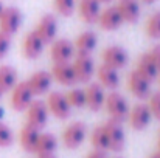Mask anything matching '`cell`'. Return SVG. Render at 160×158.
Returning <instances> with one entry per match:
<instances>
[{
  "label": "cell",
  "instance_id": "1",
  "mask_svg": "<svg viewBox=\"0 0 160 158\" xmlns=\"http://www.w3.org/2000/svg\"><path fill=\"white\" fill-rule=\"evenodd\" d=\"M104 107H106L107 113H109L112 121H117V122L126 121L128 113H129V104H128L126 98L121 93L112 90L109 95H106Z\"/></svg>",
  "mask_w": 160,
  "mask_h": 158
},
{
  "label": "cell",
  "instance_id": "2",
  "mask_svg": "<svg viewBox=\"0 0 160 158\" xmlns=\"http://www.w3.org/2000/svg\"><path fill=\"white\" fill-rule=\"evenodd\" d=\"M20 25H22V12L16 6L3 8L0 14V33L11 37L19 31Z\"/></svg>",
  "mask_w": 160,
  "mask_h": 158
},
{
  "label": "cell",
  "instance_id": "3",
  "mask_svg": "<svg viewBox=\"0 0 160 158\" xmlns=\"http://www.w3.org/2000/svg\"><path fill=\"white\" fill-rule=\"evenodd\" d=\"M25 112H27V124L31 127H36L41 130L48 121L50 112L47 108V104L41 99H33Z\"/></svg>",
  "mask_w": 160,
  "mask_h": 158
},
{
  "label": "cell",
  "instance_id": "4",
  "mask_svg": "<svg viewBox=\"0 0 160 158\" xmlns=\"http://www.w3.org/2000/svg\"><path fill=\"white\" fill-rule=\"evenodd\" d=\"M103 129L106 132L107 143H109V151H113V152L123 151L124 143H126V133H124V129H123L121 122H117V121L109 119L107 122L103 124Z\"/></svg>",
  "mask_w": 160,
  "mask_h": 158
},
{
  "label": "cell",
  "instance_id": "5",
  "mask_svg": "<svg viewBox=\"0 0 160 158\" xmlns=\"http://www.w3.org/2000/svg\"><path fill=\"white\" fill-rule=\"evenodd\" d=\"M86 135H87V129L82 122L76 121V122H72L68 124L64 132H62V143L67 149H78L84 140H86Z\"/></svg>",
  "mask_w": 160,
  "mask_h": 158
},
{
  "label": "cell",
  "instance_id": "6",
  "mask_svg": "<svg viewBox=\"0 0 160 158\" xmlns=\"http://www.w3.org/2000/svg\"><path fill=\"white\" fill-rule=\"evenodd\" d=\"M34 99L33 92L30 90L27 81L17 82L12 90H11V107L16 112H23L28 108V105L31 104V101Z\"/></svg>",
  "mask_w": 160,
  "mask_h": 158
},
{
  "label": "cell",
  "instance_id": "7",
  "mask_svg": "<svg viewBox=\"0 0 160 158\" xmlns=\"http://www.w3.org/2000/svg\"><path fill=\"white\" fill-rule=\"evenodd\" d=\"M151 112H149V107L145 103H138L135 104L132 108H129V113H128V121H129V126L134 129V130H143L149 126L151 122Z\"/></svg>",
  "mask_w": 160,
  "mask_h": 158
},
{
  "label": "cell",
  "instance_id": "8",
  "mask_svg": "<svg viewBox=\"0 0 160 158\" xmlns=\"http://www.w3.org/2000/svg\"><path fill=\"white\" fill-rule=\"evenodd\" d=\"M47 108L48 112L56 116L58 119H67L72 113V107L67 103V98H65V93H61V92H52L47 98Z\"/></svg>",
  "mask_w": 160,
  "mask_h": 158
},
{
  "label": "cell",
  "instance_id": "9",
  "mask_svg": "<svg viewBox=\"0 0 160 158\" xmlns=\"http://www.w3.org/2000/svg\"><path fill=\"white\" fill-rule=\"evenodd\" d=\"M73 71L76 76V82H89L95 74V64L92 56H76V59L72 62Z\"/></svg>",
  "mask_w": 160,
  "mask_h": 158
},
{
  "label": "cell",
  "instance_id": "10",
  "mask_svg": "<svg viewBox=\"0 0 160 158\" xmlns=\"http://www.w3.org/2000/svg\"><path fill=\"white\" fill-rule=\"evenodd\" d=\"M101 59H103V64H106V65L115 68V70H121L128 65L129 56H128L124 48H121L118 45H110V47L103 50Z\"/></svg>",
  "mask_w": 160,
  "mask_h": 158
},
{
  "label": "cell",
  "instance_id": "11",
  "mask_svg": "<svg viewBox=\"0 0 160 158\" xmlns=\"http://www.w3.org/2000/svg\"><path fill=\"white\" fill-rule=\"evenodd\" d=\"M128 89L138 99H145L151 95V82L135 70L128 74Z\"/></svg>",
  "mask_w": 160,
  "mask_h": 158
},
{
  "label": "cell",
  "instance_id": "12",
  "mask_svg": "<svg viewBox=\"0 0 160 158\" xmlns=\"http://www.w3.org/2000/svg\"><path fill=\"white\" fill-rule=\"evenodd\" d=\"M50 56L53 59L54 64H61V62H70L75 56V47L73 42L68 39H54L52 42V48H50Z\"/></svg>",
  "mask_w": 160,
  "mask_h": 158
},
{
  "label": "cell",
  "instance_id": "13",
  "mask_svg": "<svg viewBox=\"0 0 160 158\" xmlns=\"http://www.w3.org/2000/svg\"><path fill=\"white\" fill-rule=\"evenodd\" d=\"M38 33V36L44 41V44H52L56 39L58 34V20L53 14H45L41 17V20L38 22V26L34 30Z\"/></svg>",
  "mask_w": 160,
  "mask_h": 158
},
{
  "label": "cell",
  "instance_id": "14",
  "mask_svg": "<svg viewBox=\"0 0 160 158\" xmlns=\"http://www.w3.org/2000/svg\"><path fill=\"white\" fill-rule=\"evenodd\" d=\"M97 23H98V25L101 26V30H104V31H115V30H118L124 22H123V19H121V16H120V12H118V9H117L115 6H107L104 9H101Z\"/></svg>",
  "mask_w": 160,
  "mask_h": 158
},
{
  "label": "cell",
  "instance_id": "15",
  "mask_svg": "<svg viewBox=\"0 0 160 158\" xmlns=\"http://www.w3.org/2000/svg\"><path fill=\"white\" fill-rule=\"evenodd\" d=\"M98 45V37L95 31H82L73 42L75 53L78 56H90Z\"/></svg>",
  "mask_w": 160,
  "mask_h": 158
},
{
  "label": "cell",
  "instance_id": "16",
  "mask_svg": "<svg viewBox=\"0 0 160 158\" xmlns=\"http://www.w3.org/2000/svg\"><path fill=\"white\" fill-rule=\"evenodd\" d=\"M52 82H53V78L48 71H38V73H33L27 84L30 87V90L33 92L34 96H41V95H45L50 87H52Z\"/></svg>",
  "mask_w": 160,
  "mask_h": 158
},
{
  "label": "cell",
  "instance_id": "17",
  "mask_svg": "<svg viewBox=\"0 0 160 158\" xmlns=\"http://www.w3.org/2000/svg\"><path fill=\"white\" fill-rule=\"evenodd\" d=\"M52 78L61 85H75L76 84V76L73 71V65L72 62H61V64H54L52 68Z\"/></svg>",
  "mask_w": 160,
  "mask_h": 158
},
{
  "label": "cell",
  "instance_id": "18",
  "mask_svg": "<svg viewBox=\"0 0 160 158\" xmlns=\"http://www.w3.org/2000/svg\"><path fill=\"white\" fill-rule=\"evenodd\" d=\"M44 48H45V44L44 41L38 36V33L33 30L30 31L25 39H23V45H22V51H23V56L27 59H38L42 53H44Z\"/></svg>",
  "mask_w": 160,
  "mask_h": 158
},
{
  "label": "cell",
  "instance_id": "19",
  "mask_svg": "<svg viewBox=\"0 0 160 158\" xmlns=\"http://www.w3.org/2000/svg\"><path fill=\"white\" fill-rule=\"evenodd\" d=\"M84 92H86V107H89L93 112H98L101 107H104L106 93L98 82L89 84V87L84 89Z\"/></svg>",
  "mask_w": 160,
  "mask_h": 158
},
{
  "label": "cell",
  "instance_id": "20",
  "mask_svg": "<svg viewBox=\"0 0 160 158\" xmlns=\"http://www.w3.org/2000/svg\"><path fill=\"white\" fill-rule=\"evenodd\" d=\"M97 76H98V84L107 89V90H115L118 85H120V74H118V70L109 67L106 64H101L98 68H97Z\"/></svg>",
  "mask_w": 160,
  "mask_h": 158
},
{
  "label": "cell",
  "instance_id": "21",
  "mask_svg": "<svg viewBox=\"0 0 160 158\" xmlns=\"http://www.w3.org/2000/svg\"><path fill=\"white\" fill-rule=\"evenodd\" d=\"M115 8L118 9L123 22L135 23L140 19V3L138 0H118Z\"/></svg>",
  "mask_w": 160,
  "mask_h": 158
},
{
  "label": "cell",
  "instance_id": "22",
  "mask_svg": "<svg viewBox=\"0 0 160 158\" xmlns=\"http://www.w3.org/2000/svg\"><path fill=\"white\" fill-rule=\"evenodd\" d=\"M78 12H79V17L86 23H97L98 16L101 12V2L100 0H79Z\"/></svg>",
  "mask_w": 160,
  "mask_h": 158
},
{
  "label": "cell",
  "instance_id": "23",
  "mask_svg": "<svg viewBox=\"0 0 160 158\" xmlns=\"http://www.w3.org/2000/svg\"><path fill=\"white\" fill-rule=\"evenodd\" d=\"M39 135H41V130H39V129L25 124V126L20 129V135H19V140H20V146H22V149L27 151V152L34 154L36 146H38Z\"/></svg>",
  "mask_w": 160,
  "mask_h": 158
},
{
  "label": "cell",
  "instance_id": "24",
  "mask_svg": "<svg viewBox=\"0 0 160 158\" xmlns=\"http://www.w3.org/2000/svg\"><path fill=\"white\" fill-rule=\"evenodd\" d=\"M135 71H138V73H140L143 78H146L149 82H152V81L157 79V76H159V68H157V65L152 62V59L149 57L148 53H145V54L140 56V59H138V62H137Z\"/></svg>",
  "mask_w": 160,
  "mask_h": 158
},
{
  "label": "cell",
  "instance_id": "25",
  "mask_svg": "<svg viewBox=\"0 0 160 158\" xmlns=\"http://www.w3.org/2000/svg\"><path fill=\"white\" fill-rule=\"evenodd\" d=\"M56 147H58V140H56V136H54L53 133H42L41 132L34 154H38L39 157L54 155Z\"/></svg>",
  "mask_w": 160,
  "mask_h": 158
},
{
  "label": "cell",
  "instance_id": "26",
  "mask_svg": "<svg viewBox=\"0 0 160 158\" xmlns=\"http://www.w3.org/2000/svg\"><path fill=\"white\" fill-rule=\"evenodd\" d=\"M17 84V73L11 65H0V90L9 92Z\"/></svg>",
  "mask_w": 160,
  "mask_h": 158
},
{
  "label": "cell",
  "instance_id": "27",
  "mask_svg": "<svg viewBox=\"0 0 160 158\" xmlns=\"http://www.w3.org/2000/svg\"><path fill=\"white\" fill-rule=\"evenodd\" d=\"M90 141H92V146L95 151H101V152L109 151V143H107V136L103 126H98L93 129V132L90 135Z\"/></svg>",
  "mask_w": 160,
  "mask_h": 158
},
{
  "label": "cell",
  "instance_id": "28",
  "mask_svg": "<svg viewBox=\"0 0 160 158\" xmlns=\"http://www.w3.org/2000/svg\"><path fill=\"white\" fill-rule=\"evenodd\" d=\"M67 103L72 108H82L86 107V92L84 89H72L65 93Z\"/></svg>",
  "mask_w": 160,
  "mask_h": 158
},
{
  "label": "cell",
  "instance_id": "29",
  "mask_svg": "<svg viewBox=\"0 0 160 158\" xmlns=\"http://www.w3.org/2000/svg\"><path fill=\"white\" fill-rule=\"evenodd\" d=\"M146 34L149 39L157 41L160 39V11L151 14V17L146 22Z\"/></svg>",
  "mask_w": 160,
  "mask_h": 158
},
{
  "label": "cell",
  "instance_id": "30",
  "mask_svg": "<svg viewBox=\"0 0 160 158\" xmlns=\"http://www.w3.org/2000/svg\"><path fill=\"white\" fill-rule=\"evenodd\" d=\"M53 6L59 16L68 17V16H72L73 11H75L76 0H53Z\"/></svg>",
  "mask_w": 160,
  "mask_h": 158
},
{
  "label": "cell",
  "instance_id": "31",
  "mask_svg": "<svg viewBox=\"0 0 160 158\" xmlns=\"http://www.w3.org/2000/svg\"><path fill=\"white\" fill-rule=\"evenodd\" d=\"M14 143V133L9 126L0 121V147H9Z\"/></svg>",
  "mask_w": 160,
  "mask_h": 158
},
{
  "label": "cell",
  "instance_id": "32",
  "mask_svg": "<svg viewBox=\"0 0 160 158\" xmlns=\"http://www.w3.org/2000/svg\"><path fill=\"white\" fill-rule=\"evenodd\" d=\"M148 98H149L148 107H149V112H151L152 118H156L157 121H160V92L151 93Z\"/></svg>",
  "mask_w": 160,
  "mask_h": 158
},
{
  "label": "cell",
  "instance_id": "33",
  "mask_svg": "<svg viewBox=\"0 0 160 158\" xmlns=\"http://www.w3.org/2000/svg\"><path fill=\"white\" fill-rule=\"evenodd\" d=\"M9 47H11V37L0 33V59H3L8 51H9Z\"/></svg>",
  "mask_w": 160,
  "mask_h": 158
},
{
  "label": "cell",
  "instance_id": "34",
  "mask_svg": "<svg viewBox=\"0 0 160 158\" xmlns=\"http://www.w3.org/2000/svg\"><path fill=\"white\" fill-rule=\"evenodd\" d=\"M148 54H149V57L152 59V62L157 65V68H159V71H160V45L152 47V48L148 51Z\"/></svg>",
  "mask_w": 160,
  "mask_h": 158
},
{
  "label": "cell",
  "instance_id": "35",
  "mask_svg": "<svg viewBox=\"0 0 160 158\" xmlns=\"http://www.w3.org/2000/svg\"><path fill=\"white\" fill-rule=\"evenodd\" d=\"M87 158H107L106 157V152H101V151H95L93 149V152H90Z\"/></svg>",
  "mask_w": 160,
  "mask_h": 158
},
{
  "label": "cell",
  "instance_id": "36",
  "mask_svg": "<svg viewBox=\"0 0 160 158\" xmlns=\"http://www.w3.org/2000/svg\"><path fill=\"white\" fill-rule=\"evenodd\" d=\"M5 116V110H3V107L0 105V121H2V118Z\"/></svg>",
  "mask_w": 160,
  "mask_h": 158
},
{
  "label": "cell",
  "instance_id": "37",
  "mask_svg": "<svg viewBox=\"0 0 160 158\" xmlns=\"http://www.w3.org/2000/svg\"><path fill=\"white\" fill-rule=\"evenodd\" d=\"M149 158H160V152H159V151H157V152H154V154H152Z\"/></svg>",
  "mask_w": 160,
  "mask_h": 158
},
{
  "label": "cell",
  "instance_id": "38",
  "mask_svg": "<svg viewBox=\"0 0 160 158\" xmlns=\"http://www.w3.org/2000/svg\"><path fill=\"white\" fill-rule=\"evenodd\" d=\"M142 2H143V3H146V5H152L156 0H142Z\"/></svg>",
  "mask_w": 160,
  "mask_h": 158
},
{
  "label": "cell",
  "instance_id": "39",
  "mask_svg": "<svg viewBox=\"0 0 160 158\" xmlns=\"http://www.w3.org/2000/svg\"><path fill=\"white\" fill-rule=\"evenodd\" d=\"M39 158H54V155H45V157H39Z\"/></svg>",
  "mask_w": 160,
  "mask_h": 158
},
{
  "label": "cell",
  "instance_id": "40",
  "mask_svg": "<svg viewBox=\"0 0 160 158\" xmlns=\"http://www.w3.org/2000/svg\"><path fill=\"white\" fill-rule=\"evenodd\" d=\"M3 8H5V6H3V5H2V2H0V14H2V11H3Z\"/></svg>",
  "mask_w": 160,
  "mask_h": 158
},
{
  "label": "cell",
  "instance_id": "41",
  "mask_svg": "<svg viewBox=\"0 0 160 158\" xmlns=\"http://www.w3.org/2000/svg\"><path fill=\"white\" fill-rule=\"evenodd\" d=\"M157 146H159V152H160V133H159V141H157Z\"/></svg>",
  "mask_w": 160,
  "mask_h": 158
},
{
  "label": "cell",
  "instance_id": "42",
  "mask_svg": "<svg viewBox=\"0 0 160 158\" xmlns=\"http://www.w3.org/2000/svg\"><path fill=\"white\" fill-rule=\"evenodd\" d=\"M100 2H101V3H109L110 0H100Z\"/></svg>",
  "mask_w": 160,
  "mask_h": 158
},
{
  "label": "cell",
  "instance_id": "43",
  "mask_svg": "<svg viewBox=\"0 0 160 158\" xmlns=\"http://www.w3.org/2000/svg\"><path fill=\"white\" fill-rule=\"evenodd\" d=\"M2 95H3V92H2V90H0V99H2Z\"/></svg>",
  "mask_w": 160,
  "mask_h": 158
},
{
  "label": "cell",
  "instance_id": "44",
  "mask_svg": "<svg viewBox=\"0 0 160 158\" xmlns=\"http://www.w3.org/2000/svg\"><path fill=\"white\" fill-rule=\"evenodd\" d=\"M157 78H159V82H160V71H159V76H157Z\"/></svg>",
  "mask_w": 160,
  "mask_h": 158
}]
</instances>
